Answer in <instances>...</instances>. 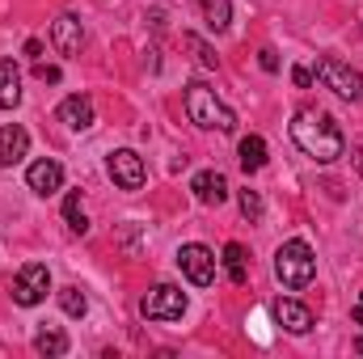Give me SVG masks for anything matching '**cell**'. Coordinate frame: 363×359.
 Segmentation results:
<instances>
[{
    "mask_svg": "<svg viewBox=\"0 0 363 359\" xmlns=\"http://www.w3.org/2000/svg\"><path fill=\"white\" fill-rule=\"evenodd\" d=\"M291 140H296V148L304 157H313L321 165H330V161H338L347 153V136L325 110H300L291 118Z\"/></svg>",
    "mask_w": 363,
    "mask_h": 359,
    "instance_id": "6da1fadb",
    "label": "cell"
},
{
    "mask_svg": "<svg viewBox=\"0 0 363 359\" xmlns=\"http://www.w3.org/2000/svg\"><path fill=\"white\" fill-rule=\"evenodd\" d=\"M186 114H190V123H199L207 131H237V114L216 97L211 85H203V81H190L186 85Z\"/></svg>",
    "mask_w": 363,
    "mask_h": 359,
    "instance_id": "7a4b0ae2",
    "label": "cell"
},
{
    "mask_svg": "<svg viewBox=\"0 0 363 359\" xmlns=\"http://www.w3.org/2000/svg\"><path fill=\"white\" fill-rule=\"evenodd\" d=\"M274 275H279V283H283V287H291V292L308 287V283H313V275H317V258H313L308 241H300V237L283 241V245H279V254H274Z\"/></svg>",
    "mask_w": 363,
    "mask_h": 359,
    "instance_id": "3957f363",
    "label": "cell"
},
{
    "mask_svg": "<svg viewBox=\"0 0 363 359\" xmlns=\"http://www.w3.org/2000/svg\"><path fill=\"white\" fill-rule=\"evenodd\" d=\"M317 81L347 101H363V72H355L342 60H317Z\"/></svg>",
    "mask_w": 363,
    "mask_h": 359,
    "instance_id": "277c9868",
    "label": "cell"
},
{
    "mask_svg": "<svg viewBox=\"0 0 363 359\" xmlns=\"http://www.w3.org/2000/svg\"><path fill=\"white\" fill-rule=\"evenodd\" d=\"M140 313H144L148 321H178L182 313H186V292L174 287V283H157V287L140 300Z\"/></svg>",
    "mask_w": 363,
    "mask_h": 359,
    "instance_id": "5b68a950",
    "label": "cell"
},
{
    "mask_svg": "<svg viewBox=\"0 0 363 359\" xmlns=\"http://www.w3.org/2000/svg\"><path fill=\"white\" fill-rule=\"evenodd\" d=\"M47 292H51V270L43 267V263H26V267L17 270V279H13V300H17L21 309L43 304Z\"/></svg>",
    "mask_w": 363,
    "mask_h": 359,
    "instance_id": "8992f818",
    "label": "cell"
},
{
    "mask_svg": "<svg viewBox=\"0 0 363 359\" xmlns=\"http://www.w3.org/2000/svg\"><path fill=\"white\" fill-rule=\"evenodd\" d=\"M178 267H182V275H186L194 287H211V279H216V254H211L207 245L190 241V245H182L178 250Z\"/></svg>",
    "mask_w": 363,
    "mask_h": 359,
    "instance_id": "52a82bcc",
    "label": "cell"
},
{
    "mask_svg": "<svg viewBox=\"0 0 363 359\" xmlns=\"http://www.w3.org/2000/svg\"><path fill=\"white\" fill-rule=\"evenodd\" d=\"M110 178H114V186H123V190H140L144 178H148L144 157H140V153H131V148L110 153Z\"/></svg>",
    "mask_w": 363,
    "mask_h": 359,
    "instance_id": "ba28073f",
    "label": "cell"
},
{
    "mask_svg": "<svg viewBox=\"0 0 363 359\" xmlns=\"http://www.w3.org/2000/svg\"><path fill=\"white\" fill-rule=\"evenodd\" d=\"M274 321H279L287 334H308V330H313V309L300 304V300L279 296V300H274Z\"/></svg>",
    "mask_w": 363,
    "mask_h": 359,
    "instance_id": "9c48e42d",
    "label": "cell"
},
{
    "mask_svg": "<svg viewBox=\"0 0 363 359\" xmlns=\"http://www.w3.org/2000/svg\"><path fill=\"white\" fill-rule=\"evenodd\" d=\"M26 182H30L34 194H55V190L64 186V165L51 161V157H43V161H34V165L26 170Z\"/></svg>",
    "mask_w": 363,
    "mask_h": 359,
    "instance_id": "30bf717a",
    "label": "cell"
},
{
    "mask_svg": "<svg viewBox=\"0 0 363 359\" xmlns=\"http://www.w3.org/2000/svg\"><path fill=\"white\" fill-rule=\"evenodd\" d=\"M81 21L72 17V13H64V17H55V26H51V43H55V51L64 55V60H72V55H81Z\"/></svg>",
    "mask_w": 363,
    "mask_h": 359,
    "instance_id": "8fae6325",
    "label": "cell"
},
{
    "mask_svg": "<svg viewBox=\"0 0 363 359\" xmlns=\"http://www.w3.org/2000/svg\"><path fill=\"white\" fill-rule=\"evenodd\" d=\"M26 153H30V136H26V127L4 123V127H0V165L13 170L17 161H26Z\"/></svg>",
    "mask_w": 363,
    "mask_h": 359,
    "instance_id": "7c38bea8",
    "label": "cell"
},
{
    "mask_svg": "<svg viewBox=\"0 0 363 359\" xmlns=\"http://www.w3.org/2000/svg\"><path fill=\"white\" fill-rule=\"evenodd\" d=\"M190 190H194V199H199V203H207V207H220V203L228 199V182H224V174H216V170L194 174Z\"/></svg>",
    "mask_w": 363,
    "mask_h": 359,
    "instance_id": "4fadbf2b",
    "label": "cell"
},
{
    "mask_svg": "<svg viewBox=\"0 0 363 359\" xmlns=\"http://www.w3.org/2000/svg\"><path fill=\"white\" fill-rule=\"evenodd\" d=\"M60 123H68L72 131H85V127H93V101L85 97V93L64 97V101H60Z\"/></svg>",
    "mask_w": 363,
    "mask_h": 359,
    "instance_id": "5bb4252c",
    "label": "cell"
},
{
    "mask_svg": "<svg viewBox=\"0 0 363 359\" xmlns=\"http://www.w3.org/2000/svg\"><path fill=\"white\" fill-rule=\"evenodd\" d=\"M21 101V72L13 60H0V110H13Z\"/></svg>",
    "mask_w": 363,
    "mask_h": 359,
    "instance_id": "9a60e30c",
    "label": "cell"
},
{
    "mask_svg": "<svg viewBox=\"0 0 363 359\" xmlns=\"http://www.w3.org/2000/svg\"><path fill=\"white\" fill-rule=\"evenodd\" d=\"M237 161H241L245 174H258V170L267 165V140H262V136H245L241 148H237Z\"/></svg>",
    "mask_w": 363,
    "mask_h": 359,
    "instance_id": "2e32d148",
    "label": "cell"
},
{
    "mask_svg": "<svg viewBox=\"0 0 363 359\" xmlns=\"http://www.w3.org/2000/svg\"><path fill=\"white\" fill-rule=\"evenodd\" d=\"M224 270H228V279H233L237 287L250 279V254H245L241 241H228V245H224Z\"/></svg>",
    "mask_w": 363,
    "mask_h": 359,
    "instance_id": "e0dca14e",
    "label": "cell"
},
{
    "mask_svg": "<svg viewBox=\"0 0 363 359\" xmlns=\"http://www.w3.org/2000/svg\"><path fill=\"white\" fill-rule=\"evenodd\" d=\"M199 9H203L207 26H211L216 34H224V30L233 26V4H228V0H199Z\"/></svg>",
    "mask_w": 363,
    "mask_h": 359,
    "instance_id": "ac0fdd59",
    "label": "cell"
},
{
    "mask_svg": "<svg viewBox=\"0 0 363 359\" xmlns=\"http://www.w3.org/2000/svg\"><path fill=\"white\" fill-rule=\"evenodd\" d=\"M34 351L38 355H64L68 351V334L64 330H38L34 334Z\"/></svg>",
    "mask_w": 363,
    "mask_h": 359,
    "instance_id": "d6986e66",
    "label": "cell"
},
{
    "mask_svg": "<svg viewBox=\"0 0 363 359\" xmlns=\"http://www.w3.org/2000/svg\"><path fill=\"white\" fill-rule=\"evenodd\" d=\"M64 220H68L72 233H89V220H85V207H81V190H72L64 199Z\"/></svg>",
    "mask_w": 363,
    "mask_h": 359,
    "instance_id": "ffe728a7",
    "label": "cell"
},
{
    "mask_svg": "<svg viewBox=\"0 0 363 359\" xmlns=\"http://www.w3.org/2000/svg\"><path fill=\"white\" fill-rule=\"evenodd\" d=\"M60 309H64L68 317H85L89 300H85V292H81V287H60Z\"/></svg>",
    "mask_w": 363,
    "mask_h": 359,
    "instance_id": "44dd1931",
    "label": "cell"
},
{
    "mask_svg": "<svg viewBox=\"0 0 363 359\" xmlns=\"http://www.w3.org/2000/svg\"><path fill=\"white\" fill-rule=\"evenodd\" d=\"M182 43H186V47L199 55V64H203V68H216V64H220V55H216V51H211V47H207L199 34H182Z\"/></svg>",
    "mask_w": 363,
    "mask_h": 359,
    "instance_id": "7402d4cb",
    "label": "cell"
},
{
    "mask_svg": "<svg viewBox=\"0 0 363 359\" xmlns=\"http://www.w3.org/2000/svg\"><path fill=\"white\" fill-rule=\"evenodd\" d=\"M237 203H241V216L254 224V220H262V194L258 190H241L237 194Z\"/></svg>",
    "mask_w": 363,
    "mask_h": 359,
    "instance_id": "603a6c76",
    "label": "cell"
},
{
    "mask_svg": "<svg viewBox=\"0 0 363 359\" xmlns=\"http://www.w3.org/2000/svg\"><path fill=\"white\" fill-rule=\"evenodd\" d=\"M34 77L47 85H60V68H51V64H34Z\"/></svg>",
    "mask_w": 363,
    "mask_h": 359,
    "instance_id": "cb8c5ba5",
    "label": "cell"
},
{
    "mask_svg": "<svg viewBox=\"0 0 363 359\" xmlns=\"http://www.w3.org/2000/svg\"><path fill=\"white\" fill-rule=\"evenodd\" d=\"M258 64H262L267 72H279V55H274V47H262V51H258Z\"/></svg>",
    "mask_w": 363,
    "mask_h": 359,
    "instance_id": "d4e9b609",
    "label": "cell"
},
{
    "mask_svg": "<svg viewBox=\"0 0 363 359\" xmlns=\"http://www.w3.org/2000/svg\"><path fill=\"white\" fill-rule=\"evenodd\" d=\"M291 81H296L300 89H308V85H313V72H308V68H291Z\"/></svg>",
    "mask_w": 363,
    "mask_h": 359,
    "instance_id": "484cf974",
    "label": "cell"
},
{
    "mask_svg": "<svg viewBox=\"0 0 363 359\" xmlns=\"http://www.w3.org/2000/svg\"><path fill=\"white\" fill-rule=\"evenodd\" d=\"M26 55H30V60H38V55H43V43H38V38H30V43H26Z\"/></svg>",
    "mask_w": 363,
    "mask_h": 359,
    "instance_id": "4316f807",
    "label": "cell"
},
{
    "mask_svg": "<svg viewBox=\"0 0 363 359\" xmlns=\"http://www.w3.org/2000/svg\"><path fill=\"white\" fill-rule=\"evenodd\" d=\"M355 326H363V292H359V304H355Z\"/></svg>",
    "mask_w": 363,
    "mask_h": 359,
    "instance_id": "83f0119b",
    "label": "cell"
}]
</instances>
